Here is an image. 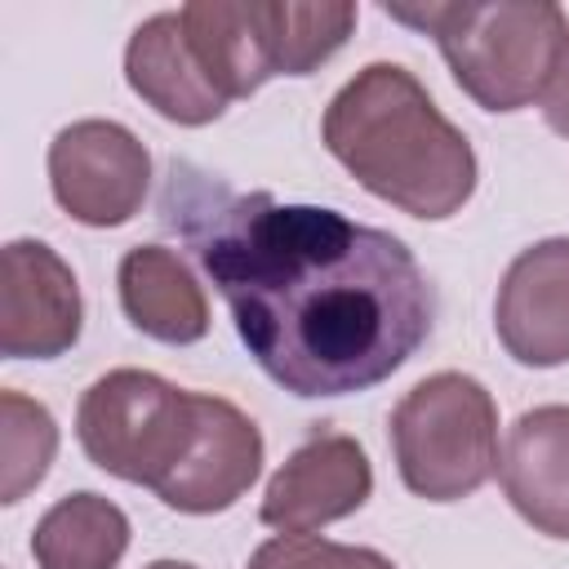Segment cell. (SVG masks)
Wrapping results in <instances>:
<instances>
[{
	"mask_svg": "<svg viewBox=\"0 0 569 569\" xmlns=\"http://www.w3.org/2000/svg\"><path fill=\"white\" fill-rule=\"evenodd\" d=\"M160 222L187 240L240 342L289 396L369 391L431 333V284L382 227L271 191H231L187 160L169 164Z\"/></svg>",
	"mask_w": 569,
	"mask_h": 569,
	"instance_id": "cell-1",
	"label": "cell"
},
{
	"mask_svg": "<svg viewBox=\"0 0 569 569\" xmlns=\"http://www.w3.org/2000/svg\"><path fill=\"white\" fill-rule=\"evenodd\" d=\"M196 427V391H182L147 369H111L89 382L76 409V436L84 458L151 493L187 453Z\"/></svg>",
	"mask_w": 569,
	"mask_h": 569,
	"instance_id": "cell-5",
	"label": "cell"
},
{
	"mask_svg": "<svg viewBox=\"0 0 569 569\" xmlns=\"http://www.w3.org/2000/svg\"><path fill=\"white\" fill-rule=\"evenodd\" d=\"M124 80L129 89L164 120L173 124H209L218 120L231 102L218 93V84L204 76L187 27L178 13H156L147 18L129 44H124Z\"/></svg>",
	"mask_w": 569,
	"mask_h": 569,
	"instance_id": "cell-12",
	"label": "cell"
},
{
	"mask_svg": "<svg viewBox=\"0 0 569 569\" xmlns=\"http://www.w3.org/2000/svg\"><path fill=\"white\" fill-rule=\"evenodd\" d=\"M124 551L129 516L93 489L58 498L31 533V556L40 569H116Z\"/></svg>",
	"mask_w": 569,
	"mask_h": 569,
	"instance_id": "cell-15",
	"label": "cell"
},
{
	"mask_svg": "<svg viewBox=\"0 0 569 569\" xmlns=\"http://www.w3.org/2000/svg\"><path fill=\"white\" fill-rule=\"evenodd\" d=\"M329 156L378 200L409 218H453L480 178L467 133L400 62L360 67L325 107Z\"/></svg>",
	"mask_w": 569,
	"mask_h": 569,
	"instance_id": "cell-2",
	"label": "cell"
},
{
	"mask_svg": "<svg viewBox=\"0 0 569 569\" xmlns=\"http://www.w3.org/2000/svg\"><path fill=\"white\" fill-rule=\"evenodd\" d=\"M373 493V467L356 436L311 427V436L276 467L262 493V525L276 533H316L329 520L360 511Z\"/></svg>",
	"mask_w": 569,
	"mask_h": 569,
	"instance_id": "cell-8",
	"label": "cell"
},
{
	"mask_svg": "<svg viewBox=\"0 0 569 569\" xmlns=\"http://www.w3.org/2000/svg\"><path fill=\"white\" fill-rule=\"evenodd\" d=\"M151 182L147 147L116 120H76L49 142V187L67 218L120 227L142 209Z\"/></svg>",
	"mask_w": 569,
	"mask_h": 569,
	"instance_id": "cell-6",
	"label": "cell"
},
{
	"mask_svg": "<svg viewBox=\"0 0 569 569\" xmlns=\"http://www.w3.org/2000/svg\"><path fill=\"white\" fill-rule=\"evenodd\" d=\"M84 320L76 271L44 240H9L0 253V351L53 360L76 347Z\"/></svg>",
	"mask_w": 569,
	"mask_h": 569,
	"instance_id": "cell-7",
	"label": "cell"
},
{
	"mask_svg": "<svg viewBox=\"0 0 569 569\" xmlns=\"http://www.w3.org/2000/svg\"><path fill=\"white\" fill-rule=\"evenodd\" d=\"M538 107H542V120H547L560 138H569V49H565V58H560L556 76L547 80V89H542Z\"/></svg>",
	"mask_w": 569,
	"mask_h": 569,
	"instance_id": "cell-19",
	"label": "cell"
},
{
	"mask_svg": "<svg viewBox=\"0 0 569 569\" xmlns=\"http://www.w3.org/2000/svg\"><path fill=\"white\" fill-rule=\"evenodd\" d=\"M498 480L538 533L569 538V405H538L511 422Z\"/></svg>",
	"mask_w": 569,
	"mask_h": 569,
	"instance_id": "cell-11",
	"label": "cell"
},
{
	"mask_svg": "<svg viewBox=\"0 0 569 569\" xmlns=\"http://www.w3.org/2000/svg\"><path fill=\"white\" fill-rule=\"evenodd\" d=\"M147 569H196V565H187V560H151Z\"/></svg>",
	"mask_w": 569,
	"mask_h": 569,
	"instance_id": "cell-20",
	"label": "cell"
},
{
	"mask_svg": "<svg viewBox=\"0 0 569 569\" xmlns=\"http://www.w3.org/2000/svg\"><path fill=\"white\" fill-rule=\"evenodd\" d=\"M129 325L156 342L187 347L209 333V302L191 267L164 244H133L116 271Z\"/></svg>",
	"mask_w": 569,
	"mask_h": 569,
	"instance_id": "cell-13",
	"label": "cell"
},
{
	"mask_svg": "<svg viewBox=\"0 0 569 569\" xmlns=\"http://www.w3.org/2000/svg\"><path fill=\"white\" fill-rule=\"evenodd\" d=\"M244 569H396V565L373 547H347L316 533H280L267 538Z\"/></svg>",
	"mask_w": 569,
	"mask_h": 569,
	"instance_id": "cell-18",
	"label": "cell"
},
{
	"mask_svg": "<svg viewBox=\"0 0 569 569\" xmlns=\"http://www.w3.org/2000/svg\"><path fill=\"white\" fill-rule=\"evenodd\" d=\"M53 453V413L22 391H0V502H22L49 476Z\"/></svg>",
	"mask_w": 569,
	"mask_h": 569,
	"instance_id": "cell-17",
	"label": "cell"
},
{
	"mask_svg": "<svg viewBox=\"0 0 569 569\" xmlns=\"http://www.w3.org/2000/svg\"><path fill=\"white\" fill-rule=\"evenodd\" d=\"M187 40L227 102L258 93L276 67L267 49L262 0H191L178 9Z\"/></svg>",
	"mask_w": 569,
	"mask_h": 569,
	"instance_id": "cell-14",
	"label": "cell"
},
{
	"mask_svg": "<svg viewBox=\"0 0 569 569\" xmlns=\"http://www.w3.org/2000/svg\"><path fill=\"white\" fill-rule=\"evenodd\" d=\"M387 431L405 489L427 502H458L498 471V405L471 373L445 369L413 382Z\"/></svg>",
	"mask_w": 569,
	"mask_h": 569,
	"instance_id": "cell-4",
	"label": "cell"
},
{
	"mask_svg": "<svg viewBox=\"0 0 569 569\" xmlns=\"http://www.w3.org/2000/svg\"><path fill=\"white\" fill-rule=\"evenodd\" d=\"M382 13L427 31L458 89L485 111L538 102L569 49V18L551 0H431L382 4Z\"/></svg>",
	"mask_w": 569,
	"mask_h": 569,
	"instance_id": "cell-3",
	"label": "cell"
},
{
	"mask_svg": "<svg viewBox=\"0 0 569 569\" xmlns=\"http://www.w3.org/2000/svg\"><path fill=\"white\" fill-rule=\"evenodd\" d=\"M493 329L529 369L569 365V236L538 240L511 258L493 302Z\"/></svg>",
	"mask_w": 569,
	"mask_h": 569,
	"instance_id": "cell-10",
	"label": "cell"
},
{
	"mask_svg": "<svg viewBox=\"0 0 569 569\" xmlns=\"http://www.w3.org/2000/svg\"><path fill=\"white\" fill-rule=\"evenodd\" d=\"M267 18V49L276 76H311L320 62H329L351 27L356 4L347 0H320V4H293V0H262Z\"/></svg>",
	"mask_w": 569,
	"mask_h": 569,
	"instance_id": "cell-16",
	"label": "cell"
},
{
	"mask_svg": "<svg viewBox=\"0 0 569 569\" xmlns=\"http://www.w3.org/2000/svg\"><path fill=\"white\" fill-rule=\"evenodd\" d=\"M262 471V431L222 396L196 391V427L187 453L164 476L156 498L182 516H213L236 507Z\"/></svg>",
	"mask_w": 569,
	"mask_h": 569,
	"instance_id": "cell-9",
	"label": "cell"
}]
</instances>
